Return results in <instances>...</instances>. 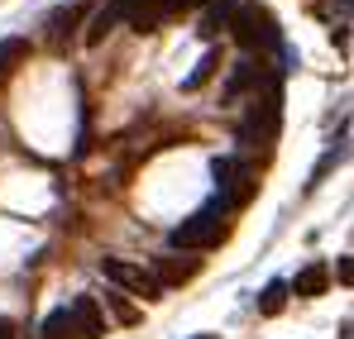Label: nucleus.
Segmentation results:
<instances>
[{
    "label": "nucleus",
    "mask_w": 354,
    "mask_h": 339,
    "mask_svg": "<svg viewBox=\"0 0 354 339\" xmlns=\"http://www.w3.org/2000/svg\"><path fill=\"white\" fill-rule=\"evenodd\" d=\"M201 268V258H182V253H168V258H158L153 263V278L163 287H182V282H192V273Z\"/></svg>",
    "instance_id": "8"
},
{
    "label": "nucleus",
    "mask_w": 354,
    "mask_h": 339,
    "mask_svg": "<svg viewBox=\"0 0 354 339\" xmlns=\"http://www.w3.org/2000/svg\"><path fill=\"white\" fill-rule=\"evenodd\" d=\"M288 296H292V282H283V278H278V282L263 287V296H259V311H263V316H278V311L288 306Z\"/></svg>",
    "instance_id": "11"
},
{
    "label": "nucleus",
    "mask_w": 354,
    "mask_h": 339,
    "mask_svg": "<svg viewBox=\"0 0 354 339\" xmlns=\"http://www.w3.org/2000/svg\"><path fill=\"white\" fill-rule=\"evenodd\" d=\"M0 339H19V325H15V320H5V316H0Z\"/></svg>",
    "instance_id": "17"
},
{
    "label": "nucleus",
    "mask_w": 354,
    "mask_h": 339,
    "mask_svg": "<svg viewBox=\"0 0 354 339\" xmlns=\"http://www.w3.org/2000/svg\"><path fill=\"white\" fill-rule=\"evenodd\" d=\"M111 311H115V320H120V325H139V306H129L120 287L111 291Z\"/></svg>",
    "instance_id": "14"
},
{
    "label": "nucleus",
    "mask_w": 354,
    "mask_h": 339,
    "mask_svg": "<svg viewBox=\"0 0 354 339\" xmlns=\"http://www.w3.org/2000/svg\"><path fill=\"white\" fill-rule=\"evenodd\" d=\"M330 287V273H326V263H306L301 273L292 278V296H321Z\"/></svg>",
    "instance_id": "9"
},
{
    "label": "nucleus",
    "mask_w": 354,
    "mask_h": 339,
    "mask_svg": "<svg viewBox=\"0 0 354 339\" xmlns=\"http://www.w3.org/2000/svg\"><path fill=\"white\" fill-rule=\"evenodd\" d=\"M39 335L44 339H72V325H67V306H58L44 325H39Z\"/></svg>",
    "instance_id": "13"
},
{
    "label": "nucleus",
    "mask_w": 354,
    "mask_h": 339,
    "mask_svg": "<svg viewBox=\"0 0 354 339\" xmlns=\"http://www.w3.org/2000/svg\"><path fill=\"white\" fill-rule=\"evenodd\" d=\"M216 201L225 206V211H235L244 206L254 191H259V168H249V163H239V158H216Z\"/></svg>",
    "instance_id": "4"
},
{
    "label": "nucleus",
    "mask_w": 354,
    "mask_h": 339,
    "mask_svg": "<svg viewBox=\"0 0 354 339\" xmlns=\"http://www.w3.org/2000/svg\"><path fill=\"white\" fill-rule=\"evenodd\" d=\"M225 215H230V211H225L221 201H211V206H201L196 215H187V220L168 234V244H173V249H196V253H206V249L225 244V234H230V220H225Z\"/></svg>",
    "instance_id": "1"
},
{
    "label": "nucleus",
    "mask_w": 354,
    "mask_h": 339,
    "mask_svg": "<svg viewBox=\"0 0 354 339\" xmlns=\"http://www.w3.org/2000/svg\"><path fill=\"white\" fill-rule=\"evenodd\" d=\"M24 57H29V43H24V39H0V81H5Z\"/></svg>",
    "instance_id": "12"
},
{
    "label": "nucleus",
    "mask_w": 354,
    "mask_h": 339,
    "mask_svg": "<svg viewBox=\"0 0 354 339\" xmlns=\"http://www.w3.org/2000/svg\"><path fill=\"white\" fill-rule=\"evenodd\" d=\"M230 34H235V43L249 57H268L283 43V29H278V19L263 5H239L235 19H230Z\"/></svg>",
    "instance_id": "2"
},
{
    "label": "nucleus",
    "mask_w": 354,
    "mask_h": 339,
    "mask_svg": "<svg viewBox=\"0 0 354 339\" xmlns=\"http://www.w3.org/2000/svg\"><path fill=\"white\" fill-rule=\"evenodd\" d=\"M106 278H111L120 291L139 296V301H158V296H163V282L153 278V268H139V263H124V258H106Z\"/></svg>",
    "instance_id": "5"
},
{
    "label": "nucleus",
    "mask_w": 354,
    "mask_h": 339,
    "mask_svg": "<svg viewBox=\"0 0 354 339\" xmlns=\"http://www.w3.org/2000/svg\"><path fill=\"white\" fill-rule=\"evenodd\" d=\"M283 91H273V96H254V106H244L235 124V144L239 148H263V144H273L278 139V124H283Z\"/></svg>",
    "instance_id": "3"
},
{
    "label": "nucleus",
    "mask_w": 354,
    "mask_h": 339,
    "mask_svg": "<svg viewBox=\"0 0 354 339\" xmlns=\"http://www.w3.org/2000/svg\"><path fill=\"white\" fill-rule=\"evenodd\" d=\"M335 278L345 287H354V258H340V263H335Z\"/></svg>",
    "instance_id": "16"
},
{
    "label": "nucleus",
    "mask_w": 354,
    "mask_h": 339,
    "mask_svg": "<svg viewBox=\"0 0 354 339\" xmlns=\"http://www.w3.org/2000/svg\"><path fill=\"white\" fill-rule=\"evenodd\" d=\"M216 62H221V57H216V53H206V57H201V67H196V72H192V77H187L182 86H187V91H196V86H201V81H206V77L216 72Z\"/></svg>",
    "instance_id": "15"
},
{
    "label": "nucleus",
    "mask_w": 354,
    "mask_h": 339,
    "mask_svg": "<svg viewBox=\"0 0 354 339\" xmlns=\"http://www.w3.org/2000/svg\"><path fill=\"white\" fill-rule=\"evenodd\" d=\"M67 325H72V339H101L106 335V316H101L96 296H77L67 306Z\"/></svg>",
    "instance_id": "6"
},
{
    "label": "nucleus",
    "mask_w": 354,
    "mask_h": 339,
    "mask_svg": "<svg viewBox=\"0 0 354 339\" xmlns=\"http://www.w3.org/2000/svg\"><path fill=\"white\" fill-rule=\"evenodd\" d=\"M124 10H129V0H111V5H106V10L91 19V29H86V43H101V39L115 29L120 19H124Z\"/></svg>",
    "instance_id": "10"
},
{
    "label": "nucleus",
    "mask_w": 354,
    "mask_h": 339,
    "mask_svg": "<svg viewBox=\"0 0 354 339\" xmlns=\"http://www.w3.org/2000/svg\"><path fill=\"white\" fill-rule=\"evenodd\" d=\"M235 0H206V10L196 14V34L201 39H216V34H225L230 29V19H235Z\"/></svg>",
    "instance_id": "7"
}]
</instances>
